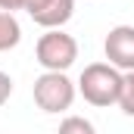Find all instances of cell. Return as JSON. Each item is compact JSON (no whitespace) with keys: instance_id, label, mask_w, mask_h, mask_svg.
Returning a JSON list of instances; mask_svg holds the SVG:
<instances>
[{"instance_id":"5","label":"cell","mask_w":134,"mask_h":134,"mask_svg":"<svg viewBox=\"0 0 134 134\" xmlns=\"http://www.w3.org/2000/svg\"><path fill=\"white\" fill-rule=\"evenodd\" d=\"M22 9L41 28H63L75 16V0H22Z\"/></svg>"},{"instance_id":"4","label":"cell","mask_w":134,"mask_h":134,"mask_svg":"<svg viewBox=\"0 0 134 134\" xmlns=\"http://www.w3.org/2000/svg\"><path fill=\"white\" fill-rule=\"evenodd\" d=\"M103 53H106V63L115 66L122 75L134 72V25L109 28L106 41H103Z\"/></svg>"},{"instance_id":"2","label":"cell","mask_w":134,"mask_h":134,"mask_svg":"<svg viewBox=\"0 0 134 134\" xmlns=\"http://www.w3.org/2000/svg\"><path fill=\"white\" fill-rule=\"evenodd\" d=\"M31 97H34V103H37L41 112L59 115V112L72 109V103L78 97V84L69 78L66 72H41L34 78Z\"/></svg>"},{"instance_id":"9","label":"cell","mask_w":134,"mask_h":134,"mask_svg":"<svg viewBox=\"0 0 134 134\" xmlns=\"http://www.w3.org/2000/svg\"><path fill=\"white\" fill-rule=\"evenodd\" d=\"M13 97V78L6 75V72H0V106Z\"/></svg>"},{"instance_id":"8","label":"cell","mask_w":134,"mask_h":134,"mask_svg":"<svg viewBox=\"0 0 134 134\" xmlns=\"http://www.w3.org/2000/svg\"><path fill=\"white\" fill-rule=\"evenodd\" d=\"M119 109L134 119V72H125L122 78V97H119Z\"/></svg>"},{"instance_id":"7","label":"cell","mask_w":134,"mask_h":134,"mask_svg":"<svg viewBox=\"0 0 134 134\" xmlns=\"http://www.w3.org/2000/svg\"><path fill=\"white\" fill-rule=\"evenodd\" d=\"M56 134H97V128H94V122L84 119V115H66V119L59 122Z\"/></svg>"},{"instance_id":"6","label":"cell","mask_w":134,"mask_h":134,"mask_svg":"<svg viewBox=\"0 0 134 134\" xmlns=\"http://www.w3.org/2000/svg\"><path fill=\"white\" fill-rule=\"evenodd\" d=\"M19 41H22V25H19V19H16L13 13H3V9H0V53L19 47Z\"/></svg>"},{"instance_id":"3","label":"cell","mask_w":134,"mask_h":134,"mask_svg":"<svg viewBox=\"0 0 134 134\" xmlns=\"http://www.w3.org/2000/svg\"><path fill=\"white\" fill-rule=\"evenodd\" d=\"M34 56L44 72H69L78 59V41L72 34H66L63 28H50L37 37Z\"/></svg>"},{"instance_id":"1","label":"cell","mask_w":134,"mask_h":134,"mask_svg":"<svg viewBox=\"0 0 134 134\" xmlns=\"http://www.w3.org/2000/svg\"><path fill=\"white\" fill-rule=\"evenodd\" d=\"M122 72L109 63H91L84 66L81 78H78V94L84 97V103L106 109V106H119L122 97Z\"/></svg>"},{"instance_id":"10","label":"cell","mask_w":134,"mask_h":134,"mask_svg":"<svg viewBox=\"0 0 134 134\" xmlns=\"http://www.w3.org/2000/svg\"><path fill=\"white\" fill-rule=\"evenodd\" d=\"M0 9L3 13H16V9H22V0H0Z\"/></svg>"}]
</instances>
